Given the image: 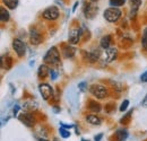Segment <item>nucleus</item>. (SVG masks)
Returning <instances> with one entry per match:
<instances>
[{
    "mask_svg": "<svg viewBox=\"0 0 147 141\" xmlns=\"http://www.w3.org/2000/svg\"><path fill=\"white\" fill-rule=\"evenodd\" d=\"M43 60H44V62L47 64H51V66L59 64V62H60V53L58 51V49L55 46L50 48L49 51L45 53Z\"/></svg>",
    "mask_w": 147,
    "mask_h": 141,
    "instance_id": "f257e3e1",
    "label": "nucleus"
},
{
    "mask_svg": "<svg viewBox=\"0 0 147 141\" xmlns=\"http://www.w3.org/2000/svg\"><path fill=\"white\" fill-rule=\"evenodd\" d=\"M90 91L92 93L93 96H95L98 99H102V98H104V97L108 96V89H107V87L103 86V85H100V84H96V85L94 84V85H92L90 87Z\"/></svg>",
    "mask_w": 147,
    "mask_h": 141,
    "instance_id": "f03ea898",
    "label": "nucleus"
},
{
    "mask_svg": "<svg viewBox=\"0 0 147 141\" xmlns=\"http://www.w3.org/2000/svg\"><path fill=\"white\" fill-rule=\"evenodd\" d=\"M121 17V10L119 8H114V7H110L104 11V18L110 21V23H114L117 21L119 18Z\"/></svg>",
    "mask_w": 147,
    "mask_h": 141,
    "instance_id": "7ed1b4c3",
    "label": "nucleus"
},
{
    "mask_svg": "<svg viewBox=\"0 0 147 141\" xmlns=\"http://www.w3.org/2000/svg\"><path fill=\"white\" fill-rule=\"evenodd\" d=\"M43 18L48 19V20H55L59 17V9L55 7V6H51V7H48L43 14H42Z\"/></svg>",
    "mask_w": 147,
    "mask_h": 141,
    "instance_id": "20e7f679",
    "label": "nucleus"
},
{
    "mask_svg": "<svg viewBox=\"0 0 147 141\" xmlns=\"http://www.w3.org/2000/svg\"><path fill=\"white\" fill-rule=\"evenodd\" d=\"M13 49L15 50V52H16V54L18 55L19 58L24 56L25 53H26L25 43H24L22 40H19V38H15V40L13 41Z\"/></svg>",
    "mask_w": 147,
    "mask_h": 141,
    "instance_id": "39448f33",
    "label": "nucleus"
},
{
    "mask_svg": "<svg viewBox=\"0 0 147 141\" xmlns=\"http://www.w3.org/2000/svg\"><path fill=\"white\" fill-rule=\"evenodd\" d=\"M97 10H98L97 7L94 6L93 3H90V2H86L84 6V15L88 19H92L95 17V15L97 14Z\"/></svg>",
    "mask_w": 147,
    "mask_h": 141,
    "instance_id": "423d86ee",
    "label": "nucleus"
},
{
    "mask_svg": "<svg viewBox=\"0 0 147 141\" xmlns=\"http://www.w3.org/2000/svg\"><path fill=\"white\" fill-rule=\"evenodd\" d=\"M80 35H82V31L78 28V27H73L70 31H69V36H68V40H69V43L71 44H77L80 40Z\"/></svg>",
    "mask_w": 147,
    "mask_h": 141,
    "instance_id": "0eeeda50",
    "label": "nucleus"
},
{
    "mask_svg": "<svg viewBox=\"0 0 147 141\" xmlns=\"http://www.w3.org/2000/svg\"><path fill=\"white\" fill-rule=\"evenodd\" d=\"M38 90H40L43 99H45V101H48L52 96V87L48 84H41L38 86Z\"/></svg>",
    "mask_w": 147,
    "mask_h": 141,
    "instance_id": "6e6552de",
    "label": "nucleus"
},
{
    "mask_svg": "<svg viewBox=\"0 0 147 141\" xmlns=\"http://www.w3.org/2000/svg\"><path fill=\"white\" fill-rule=\"evenodd\" d=\"M100 58H101V51H100L98 49L93 50V51H91V52H88L86 54V59H87L90 62H95V61H97Z\"/></svg>",
    "mask_w": 147,
    "mask_h": 141,
    "instance_id": "1a4fd4ad",
    "label": "nucleus"
},
{
    "mask_svg": "<svg viewBox=\"0 0 147 141\" xmlns=\"http://www.w3.org/2000/svg\"><path fill=\"white\" fill-rule=\"evenodd\" d=\"M75 53H76V49L71 46V45H65L63 46V49H62V54H63V56L65 58H73L74 55H75Z\"/></svg>",
    "mask_w": 147,
    "mask_h": 141,
    "instance_id": "9d476101",
    "label": "nucleus"
},
{
    "mask_svg": "<svg viewBox=\"0 0 147 141\" xmlns=\"http://www.w3.org/2000/svg\"><path fill=\"white\" fill-rule=\"evenodd\" d=\"M117 49L114 48H110L108 50H105V59H107V62H112L115 58H117Z\"/></svg>",
    "mask_w": 147,
    "mask_h": 141,
    "instance_id": "9b49d317",
    "label": "nucleus"
},
{
    "mask_svg": "<svg viewBox=\"0 0 147 141\" xmlns=\"http://www.w3.org/2000/svg\"><path fill=\"white\" fill-rule=\"evenodd\" d=\"M19 120L27 126H32L34 124V120L31 114H22V115H19Z\"/></svg>",
    "mask_w": 147,
    "mask_h": 141,
    "instance_id": "f8f14e48",
    "label": "nucleus"
},
{
    "mask_svg": "<svg viewBox=\"0 0 147 141\" xmlns=\"http://www.w3.org/2000/svg\"><path fill=\"white\" fill-rule=\"evenodd\" d=\"M30 41L33 45H38L41 43V35L40 33H37L36 31H31V34H30Z\"/></svg>",
    "mask_w": 147,
    "mask_h": 141,
    "instance_id": "ddd939ff",
    "label": "nucleus"
},
{
    "mask_svg": "<svg viewBox=\"0 0 147 141\" xmlns=\"http://www.w3.org/2000/svg\"><path fill=\"white\" fill-rule=\"evenodd\" d=\"M49 73H50V69H49V67L47 64H41L38 67V69H37V76L40 78H45Z\"/></svg>",
    "mask_w": 147,
    "mask_h": 141,
    "instance_id": "4468645a",
    "label": "nucleus"
},
{
    "mask_svg": "<svg viewBox=\"0 0 147 141\" xmlns=\"http://www.w3.org/2000/svg\"><path fill=\"white\" fill-rule=\"evenodd\" d=\"M111 42H112L111 36L110 35H105V36H103V37L101 38V41H100V45H101V48H103L104 50H108V49H110Z\"/></svg>",
    "mask_w": 147,
    "mask_h": 141,
    "instance_id": "2eb2a0df",
    "label": "nucleus"
},
{
    "mask_svg": "<svg viewBox=\"0 0 147 141\" xmlns=\"http://www.w3.org/2000/svg\"><path fill=\"white\" fill-rule=\"evenodd\" d=\"M86 121L92 125H100L101 124V119L94 114H91V115H87L86 116Z\"/></svg>",
    "mask_w": 147,
    "mask_h": 141,
    "instance_id": "dca6fc26",
    "label": "nucleus"
},
{
    "mask_svg": "<svg viewBox=\"0 0 147 141\" xmlns=\"http://www.w3.org/2000/svg\"><path fill=\"white\" fill-rule=\"evenodd\" d=\"M115 137L118 138V141H125L127 139V137H128V131L123 130V129H120V130L117 131Z\"/></svg>",
    "mask_w": 147,
    "mask_h": 141,
    "instance_id": "f3484780",
    "label": "nucleus"
},
{
    "mask_svg": "<svg viewBox=\"0 0 147 141\" xmlns=\"http://www.w3.org/2000/svg\"><path fill=\"white\" fill-rule=\"evenodd\" d=\"M0 19H1V21H3V23H6V21H8L9 20V18H10V15H9V13H8V10H6L5 8H2L1 7V9H0Z\"/></svg>",
    "mask_w": 147,
    "mask_h": 141,
    "instance_id": "a211bd4d",
    "label": "nucleus"
},
{
    "mask_svg": "<svg viewBox=\"0 0 147 141\" xmlns=\"http://www.w3.org/2000/svg\"><path fill=\"white\" fill-rule=\"evenodd\" d=\"M3 3L9 8V9H15L18 6V0H2Z\"/></svg>",
    "mask_w": 147,
    "mask_h": 141,
    "instance_id": "6ab92c4d",
    "label": "nucleus"
},
{
    "mask_svg": "<svg viewBox=\"0 0 147 141\" xmlns=\"http://www.w3.org/2000/svg\"><path fill=\"white\" fill-rule=\"evenodd\" d=\"M140 5H142V0H130V6H131V9H132L134 14L138 10Z\"/></svg>",
    "mask_w": 147,
    "mask_h": 141,
    "instance_id": "aec40b11",
    "label": "nucleus"
},
{
    "mask_svg": "<svg viewBox=\"0 0 147 141\" xmlns=\"http://www.w3.org/2000/svg\"><path fill=\"white\" fill-rule=\"evenodd\" d=\"M90 109L92 111V112H100L101 111V105L98 104V103H96V102H94V101H91L90 102Z\"/></svg>",
    "mask_w": 147,
    "mask_h": 141,
    "instance_id": "412c9836",
    "label": "nucleus"
},
{
    "mask_svg": "<svg viewBox=\"0 0 147 141\" xmlns=\"http://www.w3.org/2000/svg\"><path fill=\"white\" fill-rule=\"evenodd\" d=\"M126 0H110V5L114 8H118L120 6H122L125 3Z\"/></svg>",
    "mask_w": 147,
    "mask_h": 141,
    "instance_id": "4be33fe9",
    "label": "nucleus"
},
{
    "mask_svg": "<svg viewBox=\"0 0 147 141\" xmlns=\"http://www.w3.org/2000/svg\"><path fill=\"white\" fill-rule=\"evenodd\" d=\"M142 45L143 48L147 50V27L144 30V33H143V37H142Z\"/></svg>",
    "mask_w": 147,
    "mask_h": 141,
    "instance_id": "5701e85b",
    "label": "nucleus"
},
{
    "mask_svg": "<svg viewBox=\"0 0 147 141\" xmlns=\"http://www.w3.org/2000/svg\"><path fill=\"white\" fill-rule=\"evenodd\" d=\"M60 136H61L62 138H69V137H70V132H68L65 128H61V129H60Z\"/></svg>",
    "mask_w": 147,
    "mask_h": 141,
    "instance_id": "b1692460",
    "label": "nucleus"
},
{
    "mask_svg": "<svg viewBox=\"0 0 147 141\" xmlns=\"http://www.w3.org/2000/svg\"><path fill=\"white\" fill-rule=\"evenodd\" d=\"M128 105H129V101H128V99L123 101V102H122V104H121V106H120V111H121V112H125V111L127 109Z\"/></svg>",
    "mask_w": 147,
    "mask_h": 141,
    "instance_id": "393cba45",
    "label": "nucleus"
},
{
    "mask_svg": "<svg viewBox=\"0 0 147 141\" xmlns=\"http://www.w3.org/2000/svg\"><path fill=\"white\" fill-rule=\"evenodd\" d=\"M86 86H87V83H86V81H82V83L78 84V88L80 89L82 91L86 90Z\"/></svg>",
    "mask_w": 147,
    "mask_h": 141,
    "instance_id": "a878e982",
    "label": "nucleus"
},
{
    "mask_svg": "<svg viewBox=\"0 0 147 141\" xmlns=\"http://www.w3.org/2000/svg\"><path fill=\"white\" fill-rule=\"evenodd\" d=\"M50 75H51V78H52L53 80H55V79H57V77H58V72L55 71L53 69H51V70H50Z\"/></svg>",
    "mask_w": 147,
    "mask_h": 141,
    "instance_id": "bb28decb",
    "label": "nucleus"
},
{
    "mask_svg": "<svg viewBox=\"0 0 147 141\" xmlns=\"http://www.w3.org/2000/svg\"><path fill=\"white\" fill-rule=\"evenodd\" d=\"M140 80L144 81V83H147V71H145V72L140 76Z\"/></svg>",
    "mask_w": 147,
    "mask_h": 141,
    "instance_id": "cd10ccee",
    "label": "nucleus"
},
{
    "mask_svg": "<svg viewBox=\"0 0 147 141\" xmlns=\"http://www.w3.org/2000/svg\"><path fill=\"white\" fill-rule=\"evenodd\" d=\"M102 137H103V134H102V133H100V134H97V136H95V138H94V140H95V141H101V139H102Z\"/></svg>",
    "mask_w": 147,
    "mask_h": 141,
    "instance_id": "c85d7f7f",
    "label": "nucleus"
},
{
    "mask_svg": "<svg viewBox=\"0 0 147 141\" xmlns=\"http://www.w3.org/2000/svg\"><path fill=\"white\" fill-rule=\"evenodd\" d=\"M77 6H78V1H77V2H75V6H74V8H73V11H75V10H76Z\"/></svg>",
    "mask_w": 147,
    "mask_h": 141,
    "instance_id": "c756f323",
    "label": "nucleus"
},
{
    "mask_svg": "<svg viewBox=\"0 0 147 141\" xmlns=\"http://www.w3.org/2000/svg\"><path fill=\"white\" fill-rule=\"evenodd\" d=\"M146 102H147V96H146V98L144 99V103H146Z\"/></svg>",
    "mask_w": 147,
    "mask_h": 141,
    "instance_id": "7c9ffc66",
    "label": "nucleus"
},
{
    "mask_svg": "<svg viewBox=\"0 0 147 141\" xmlns=\"http://www.w3.org/2000/svg\"><path fill=\"white\" fill-rule=\"evenodd\" d=\"M92 2H96V1H98V0H91Z\"/></svg>",
    "mask_w": 147,
    "mask_h": 141,
    "instance_id": "2f4dec72",
    "label": "nucleus"
},
{
    "mask_svg": "<svg viewBox=\"0 0 147 141\" xmlns=\"http://www.w3.org/2000/svg\"><path fill=\"white\" fill-rule=\"evenodd\" d=\"M40 141H48V140H45V139H40Z\"/></svg>",
    "mask_w": 147,
    "mask_h": 141,
    "instance_id": "473e14b6",
    "label": "nucleus"
}]
</instances>
